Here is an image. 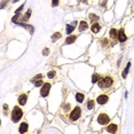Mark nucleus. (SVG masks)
<instances>
[{"label":"nucleus","instance_id":"20e7f679","mask_svg":"<svg viewBox=\"0 0 134 134\" xmlns=\"http://www.w3.org/2000/svg\"><path fill=\"white\" fill-rule=\"evenodd\" d=\"M110 121V117L107 114H99L97 115V123L100 125H108Z\"/></svg>","mask_w":134,"mask_h":134},{"label":"nucleus","instance_id":"6e6552de","mask_svg":"<svg viewBox=\"0 0 134 134\" xmlns=\"http://www.w3.org/2000/svg\"><path fill=\"white\" fill-rule=\"evenodd\" d=\"M126 39H127V36L125 35L124 29H120L119 31H118V40L120 42H124V41H126Z\"/></svg>","mask_w":134,"mask_h":134},{"label":"nucleus","instance_id":"2eb2a0df","mask_svg":"<svg viewBox=\"0 0 134 134\" xmlns=\"http://www.w3.org/2000/svg\"><path fill=\"white\" fill-rule=\"evenodd\" d=\"M84 99H85L84 94H81V93H77V94H76V100H77L78 102H83Z\"/></svg>","mask_w":134,"mask_h":134},{"label":"nucleus","instance_id":"ddd939ff","mask_svg":"<svg viewBox=\"0 0 134 134\" xmlns=\"http://www.w3.org/2000/svg\"><path fill=\"white\" fill-rule=\"evenodd\" d=\"M91 29H92L93 33H97L100 31V29H101V24H100V23H94V24H92Z\"/></svg>","mask_w":134,"mask_h":134},{"label":"nucleus","instance_id":"f257e3e1","mask_svg":"<svg viewBox=\"0 0 134 134\" xmlns=\"http://www.w3.org/2000/svg\"><path fill=\"white\" fill-rule=\"evenodd\" d=\"M114 84H115V80H114V77L112 76H105V77H100V81L97 83L99 87L101 88L102 91H109L114 87Z\"/></svg>","mask_w":134,"mask_h":134},{"label":"nucleus","instance_id":"9b49d317","mask_svg":"<svg viewBox=\"0 0 134 134\" xmlns=\"http://www.w3.org/2000/svg\"><path fill=\"white\" fill-rule=\"evenodd\" d=\"M100 44H101L102 48H108L109 46H110V41H109V39H108V38H103V39H101Z\"/></svg>","mask_w":134,"mask_h":134},{"label":"nucleus","instance_id":"f03ea898","mask_svg":"<svg viewBox=\"0 0 134 134\" xmlns=\"http://www.w3.org/2000/svg\"><path fill=\"white\" fill-rule=\"evenodd\" d=\"M22 116H23V111H22V109L20 108V107H15V108L13 109V111H12V115H10V117H12V121L13 123H17L21 118H22Z\"/></svg>","mask_w":134,"mask_h":134},{"label":"nucleus","instance_id":"5701e85b","mask_svg":"<svg viewBox=\"0 0 134 134\" xmlns=\"http://www.w3.org/2000/svg\"><path fill=\"white\" fill-rule=\"evenodd\" d=\"M52 5H53V6H57V5H59V0H52Z\"/></svg>","mask_w":134,"mask_h":134},{"label":"nucleus","instance_id":"0eeeda50","mask_svg":"<svg viewBox=\"0 0 134 134\" xmlns=\"http://www.w3.org/2000/svg\"><path fill=\"white\" fill-rule=\"evenodd\" d=\"M109 35H110L109 37L112 39V41H114V42H116L118 40V31L116 29H111L110 32H109Z\"/></svg>","mask_w":134,"mask_h":134},{"label":"nucleus","instance_id":"f3484780","mask_svg":"<svg viewBox=\"0 0 134 134\" xmlns=\"http://www.w3.org/2000/svg\"><path fill=\"white\" fill-rule=\"evenodd\" d=\"M55 76H56V71H55V70H51V71L47 74V77L49 78V79L55 78Z\"/></svg>","mask_w":134,"mask_h":134},{"label":"nucleus","instance_id":"b1692460","mask_svg":"<svg viewBox=\"0 0 134 134\" xmlns=\"http://www.w3.org/2000/svg\"><path fill=\"white\" fill-rule=\"evenodd\" d=\"M100 76L99 75H94V77H93V81L95 83V81H97V78H99Z\"/></svg>","mask_w":134,"mask_h":134},{"label":"nucleus","instance_id":"393cba45","mask_svg":"<svg viewBox=\"0 0 134 134\" xmlns=\"http://www.w3.org/2000/svg\"><path fill=\"white\" fill-rule=\"evenodd\" d=\"M42 54H44V55H48V49H47V48H46V49H44Z\"/></svg>","mask_w":134,"mask_h":134},{"label":"nucleus","instance_id":"7ed1b4c3","mask_svg":"<svg viewBox=\"0 0 134 134\" xmlns=\"http://www.w3.org/2000/svg\"><path fill=\"white\" fill-rule=\"evenodd\" d=\"M70 117V121H72V123H75V121H77L79 118L81 117V109L79 108V107H76V108L70 112L69 115Z\"/></svg>","mask_w":134,"mask_h":134},{"label":"nucleus","instance_id":"39448f33","mask_svg":"<svg viewBox=\"0 0 134 134\" xmlns=\"http://www.w3.org/2000/svg\"><path fill=\"white\" fill-rule=\"evenodd\" d=\"M49 90H51V84L49 83H46V84L42 85L41 90H40L41 96H47L48 95V92H49Z\"/></svg>","mask_w":134,"mask_h":134},{"label":"nucleus","instance_id":"4be33fe9","mask_svg":"<svg viewBox=\"0 0 134 134\" xmlns=\"http://www.w3.org/2000/svg\"><path fill=\"white\" fill-rule=\"evenodd\" d=\"M40 78H42V75H38V76H36V77L35 78H32V83H35V81L36 80H37V79H40Z\"/></svg>","mask_w":134,"mask_h":134},{"label":"nucleus","instance_id":"dca6fc26","mask_svg":"<svg viewBox=\"0 0 134 134\" xmlns=\"http://www.w3.org/2000/svg\"><path fill=\"white\" fill-rule=\"evenodd\" d=\"M61 37H62V35H61L60 32H56V33H54V35L52 36V40H53V41H56L57 39H60Z\"/></svg>","mask_w":134,"mask_h":134},{"label":"nucleus","instance_id":"a211bd4d","mask_svg":"<svg viewBox=\"0 0 134 134\" xmlns=\"http://www.w3.org/2000/svg\"><path fill=\"white\" fill-rule=\"evenodd\" d=\"M75 40H76V37H75V36H72V37H71V36H70V37L66 38L65 44H72V42H74Z\"/></svg>","mask_w":134,"mask_h":134},{"label":"nucleus","instance_id":"1a4fd4ad","mask_svg":"<svg viewBox=\"0 0 134 134\" xmlns=\"http://www.w3.org/2000/svg\"><path fill=\"white\" fill-rule=\"evenodd\" d=\"M26 101H28V94L23 93V94H21V95L19 96V103L21 105H24L26 103Z\"/></svg>","mask_w":134,"mask_h":134},{"label":"nucleus","instance_id":"412c9836","mask_svg":"<svg viewBox=\"0 0 134 134\" xmlns=\"http://www.w3.org/2000/svg\"><path fill=\"white\" fill-rule=\"evenodd\" d=\"M35 85L36 86H42V85H44V81L42 80H37V81H35Z\"/></svg>","mask_w":134,"mask_h":134},{"label":"nucleus","instance_id":"6ab92c4d","mask_svg":"<svg viewBox=\"0 0 134 134\" xmlns=\"http://www.w3.org/2000/svg\"><path fill=\"white\" fill-rule=\"evenodd\" d=\"M75 30V25H71V24H70V25H68V30H66V33H68V35H70V33H71V31H74Z\"/></svg>","mask_w":134,"mask_h":134},{"label":"nucleus","instance_id":"4468645a","mask_svg":"<svg viewBox=\"0 0 134 134\" xmlns=\"http://www.w3.org/2000/svg\"><path fill=\"white\" fill-rule=\"evenodd\" d=\"M88 28V25H87V22H85V21H81L80 23H79V31H85Z\"/></svg>","mask_w":134,"mask_h":134},{"label":"nucleus","instance_id":"9d476101","mask_svg":"<svg viewBox=\"0 0 134 134\" xmlns=\"http://www.w3.org/2000/svg\"><path fill=\"white\" fill-rule=\"evenodd\" d=\"M117 130H118V126L116 124H110L107 127V132H109V133H116Z\"/></svg>","mask_w":134,"mask_h":134},{"label":"nucleus","instance_id":"aec40b11","mask_svg":"<svg viewBox=\"0 0 134 134\" xmlns=\"http://www.w3.org/2000/svg\"><path fill=\"white\" fill-rule=\"evenodd\" d=\"M87 108H88V109H93V108H94V101L90 100V101L87 102Z\"/></svg>","mask_w":134,"mask_h":134},{"label":"nucleus","instance_id":"423d86ee","mask_svg":"<svg viewBox=\"0 0 134 134\" xmlns=\"http://www.w3.org/2000/svg\"><path fill=\"white\" fill-rule=\"evenodd\" d=\"M109 101V96L108 95H105V94H102V95H100V96H97V99H96V102L99 103V104H105L107 102Z\"/></svg>","mask_w":134,"mask_h":134},{"label":"nucleus","instance_id":"f8f14e48","mask_svg":"<svg viewBox=\"0 0 134 134\" xmlns=\"http://www.w3.org/2000/svg\"><path fill=\"white\" fill-rule=\"evenodd\" d=\"M28 129H29V125H28V123H26V121H24V123L21 124V126H20L19 131H20V133H25L26 131H28Z\"/></svg>","mask_w":134,"mask_h":134}]
</instances>
